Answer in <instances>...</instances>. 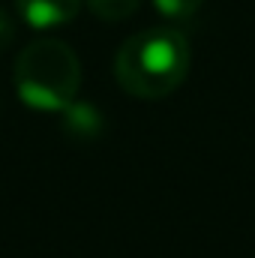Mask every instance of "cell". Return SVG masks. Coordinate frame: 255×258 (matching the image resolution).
I'll list each match as a JSON object with an SVG mask.
<instances>
[{"label":"cell","instance_id":"6da1fadb","mask_svg":"<svg viewBox=\"0 0 255 258\" xmlns=\"http://www.w3.org/2000/svg\"><path fill=\"white\" fill-rule=\"evenodd\" d=\"M189 72V42L174 27H147L129 36L114 57L117 84L135 99L174 93Z\"/></svg>","mask_w":255,"mask_h":258},{"label":"cell","instance_id":"7a4b0ae2","mask_svg":"<svg viewBox=\"0 0 255 258\" xmlns=\"http://www.w3.org/2000/svg\"><path fill=\"white\" fill-rule=\"evenodd\" d=\"M12 84L24 105L36 111H63L81 87L78 54L60 39H36L15 57Z\"/></svg>","mask_w":255,"mask_h":258},{"label":"cell","instance_id":"3957f363","mask_svg":"<svg viewBox=\"0 0 255 258\" xmlns=\"http://www.w3.org/2000/svg\"><path fill=\"white\" fill-rule=\"evenodd\" d=\"M84 0H15L18 18L33 30H54L81 12Z\"/></svg>","mask_w":255,"mask_h":258},{"label":"cell","instance_id":"277c9868","mask_svg":"<svg viewBox=\"0 0 255 258\" xmlns=\"http://www.w3.org/2000/svg\"><path fill=\"white\" fill-rule=\"evenodd\" d=\"M63 114V129L72 132L75 138H93L99 129H102V114L90 105V102H72L69 108L60 111Z\"/></svg>","mask_w":255,"mask_h":258},{"label":"cell","instance_id":"5b68a950","mask_svg":"<svg viewBox=\"0 0 255 258\" xmlns=\"http://www.w3.org/2000/svg\"><path fill=\"white\" fill-rule=\"evenodd\" d=\"M84 3L102 21H123L141 6V0H84Z\"/></svg>","mask_w":255,"mask_h":258},{"label":"cell","instance_id":"8992f818","mask_svg":"<svg viewBox=\"0 0 255 258\" xmlns=\"http://www.w3.org/2000/svg\"><path fill=\"white\" fill-rule=\"evenodd\" d=\"M204 0H153L156 12L168 21H189L192 15L201 9Z\"/></svg>","mask_w":255,"mask_h":258},{"label":"cell","instance_id":"52a82bcc","mask_svg":"<svg viewBox=\"0 0 255 258\" xmlns=\"http://www.w3.org/2000/svg\"><path fill=\"white\" fill-rule=\"evenodd\" d=\"M12 33H15V24H12V15L0 6V48H6L9 45V39H12Z\"/></svg>","mask_w":255,"mask_h":258}]
</instances>
